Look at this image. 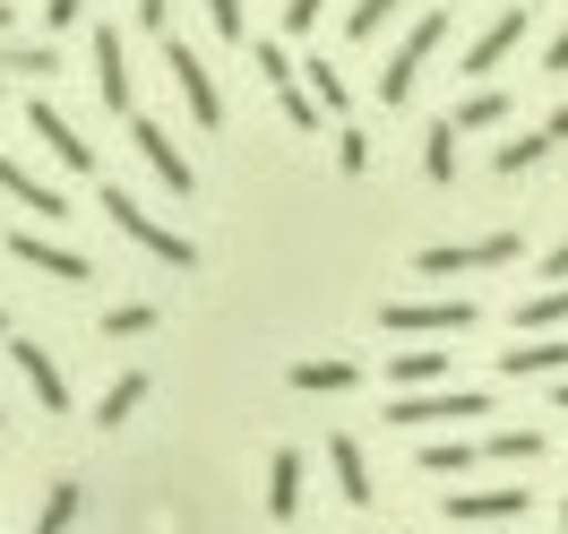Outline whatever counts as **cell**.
<instances>
[{
	"instance_id": "cell-43",
	"label": "cell",
	"mask_w": 568,
	"mask_h": 534,
	"mask_svg": "<svg viewBox=\"0 0 568 534\" xmlns=\"http://www.w3.org/2000/svg\"><path fill=\"white\" fill-rule=\"evenodd\" d=\"M0 27H9V0H0Z\"/></svg>"
},
{
	"instance_id": "cell-11",
	"label": "cell",
	"mask_w": 568,
	"mask_h": 534,
	"mask_svg": "<svg viewBox=\"0 0 568 534\" xmlns=\"http://www.w3.org/2000/svg\"><path fill=\"white\" fill-rule=\"evenodd\" d=\"M499 380H568V345H560V336H526V345H499Z\"/></svg>"
},
{
	"instance_id": "cell-32",
	"label": "cell",
	"mask_w": 568,
	"mask_h": 534,
	"mask_svg": "<svg viewBox=\"0 0 568 534\" xmlns=\"http://www.w3.org/2000/svg\"><path fill=\"white\" fill-rule=\"evenodd\" d=\"M146 328H155V311H146V302H121L104 320V336H146Z\"/></svg>"
},
{
	"instance_id": "cell-39",
	"label": "cell",
	"mask_w": 568,
	"mask_h": 534,
	"mask_svg": "<svg viewBox=\"0 0 568 534\" xmlns=\"http://www.w3.org/2000/svg\"><path fill=\"white\" fill-rule=\"evenodd\" d=\"M542 70H568V27H560L551 43H542Z\"/></svg>"
},
{
	"instance_id": "cell-15",
	"label": "cell",
	"mask_w": 568,
	"mask_h": 534,
	"mask_svg": "<svg viewBox=\"0 0 568 534\" xmlns=\"http://www.w3.org/2000/svg\"><path fill=\"white\" fill-rule=\"evenodd\" d=\"M0 190H9V199H18L27 215H70V199H61L52 181H36L27 164H9V155H0Z\"/></svg>"
},
{
	"instance_id": "cell-8",
	"label": "cell",
	"mask_w": 568,
	"mask_h": 534,
	"mask_svg": "<svg viewBox=\"0 0 568 534\" xmlns=\"http://www.w3.org/2000/svg\"><path fill=\"white\" fill-rule=\"evenodd\" d=\"M164 61H173V78H181V104H190V121H199V130H215V121H224V104H215L207 61H199V52H190L181 36H164Z\"/></svg>"
},
{
	"instance_id": "cell-14",
	"label": "cell",
	"mask_w": 568,
	"mask_h": 534,
	"mask_svg": "<svg viewBox=\"0 0 568 534\" xmlns=\"http://www.w3.org/2000/svg\"><path fill=\"white\" fill-rule=\"evenodd\" d=\"M267 517H276V526L302 517V449H276V457H267Z\"/></svg>"
},
{
	"instance_id": "cell-45",
	"label": "cell",
	"mask_w": 568,
	"mask_h": 534,
	"mask_svg": "<svg viewBox=\"0 0 568 534\" xmlns=\"http://www.w3.org/2000/svg\"><path fill=\"white\" fill-rule=\"evenodd\" d=\"M560 534H568V508H560Z\"/></svg>"
},
{
	"instance_id": "cell-4",
	"label": "cell",
	"mask_w": 568,
	"mask_h": 534,
	"mask_svg": "<svg viewBox=\"0 0 568 534\" xmlns=\"http://www.w3.org/2000/svg\"><path fill=\"white\" fill-rule=\"evenodd\" d=\"M517 233H483V242H448V250H423L414 259V276H474V268H508L517 259Z\"/></svg>"
},
{
	"instance_id": "cell-22",
	"label": "cell",
	"mask_w": 568,
	"mask_h": 534,
	"mask_svg": "<svg viewBox=\"0 0 568 534\" xmlns=\"http://www.w3.org/2000/svg\"><path fill=\"white\" fill-rule=\"evenodd\" d=\"M414 465H423V474H474V465H483V440H430Z\"/></svg>"
},
{
	"instance_id": "cell-18",
	"label": "cell",
	"mask_w": 568,
	"mask_h": 534,
	"mask_svg": "<svg viewBox=\"0 0 568 534\" xmlns=\"http://www.w3.org/2000/svg\"><path fill=\"white\" fill-rule=\"evenodd\" d=\"M439 371H448V345H405V354L388 362V380H396L405 396H423L430 380H439Z\"/></svg>"
},
{
	"instance_id": "cell-27",
	"label": "cell",
	"mask_w": 568,
	"mask_h": 534,
	"mask_svg": "<svg viewBox=\"0 0 568 534\" xmlns=\"http://www.w3.org/2000/svg\"><path fill=\"white\" fill-rule=\"evenodd\" d=\"M302 70H311V104L345 112V70H336V61H302Z\"/></svg>"
},
{
	"instance_id": "cell-3",
	"label": "cell",
	"mask_w": 568,
	"mask_h": 534,
	"mask_svg": "<svg viewBox=\"0 0 568 534\" xmlns=\"http://www.w3.org/2000/svg\"><path fill=\"white\" fill-rule=\"evenodd\" d=\"M474 414H491V396H483V389H430V396H396V405H388V423H396V431L474 423Z\"/></svg>"
},
{
	"instance_id": "cell-5",
	"label": "cell",
	"mask_w": 568,
	"mask_h": 534,
	"mask_svg": "<svg viewBox=\"0 0 568 534\" xmlns=\"http://www.w3.org/2000/svg\"><path fill=\"white\" fill-rule=\"evenodd\" d=\"M483 311L474 302H388L379 311V328H396V336H457V328H474Z\"/></svg>"
},
{
	"instance_id": "cell-1",
	"label": "cell",
	"mask_w": 568,
	"mask_h": 534,
	"mask_svg": "<svg viewBox=\"0 0 568 534\" xmlns=\"http://www.w3.org/2000/svg\"><path fill=\"white\" fill-rule=\"evenodd\" d=\"M439 36H448V9H423V18L405 27V43H396V61L379 70V95H388V104H405V95H414V78H423V61L439 52Z\"/></svg>"
},
{
	"instance_id": "cell-33",
	"label": "cell",
	"mask_w": 568,
	"mask_h": 534,
	"mask_svg": "<svg viewBox=\"0 0 568 534\" xmlns=\"http://www.w3.org/2000/svg\"><path fill=\"white\" fill-rule=\"evenodd\" d=\"M258 70H267V87H293V52H284V43H258Z\"/></svg>"
},
{
	"instance_id": "cell-44",
	"label": "cell",
	"mask_w": 568,
	"mask_h": 534,
	"mask_svg": "<svg viewBox=\"0 0 568 534\" xmlns=\"http://www.w3.org/2000/svg\"><path fill=\"white\" fill-rule=\"evenodd\" d=\"M0 336H9V311H0Z\"/></svg>"
},
{
	"instance_id": "cell-17",
	"label": "cell",
	"mask_w": 568,
	"mask_h": 534,
	"mask_svg": "<svg viewBox=\"0 0 568 534\" xmlns=\"http://www.w3.org/2000/svg\"><path fill=\"white\" fill-rule=\"evenodd\" d=\"M327 465H336V492L354 500V508H371V465H362V440H345V431H336V440H327Z\"/></svg>"
},
{
	"instance_id": "cell-12",
	"label": "cell",
	"mask_w": 568,
	"mask_h": 534,
	"mask_svg": "<svg viewBox=\"0 0 568 534\" xmlns=\"http://www.w3.org/2000/svg\"><path fill=\"white\" fill-rule=\"evenodd\" d=\"M517 43H526V9H499L491 27H483V36H474V52H465V78H491L499 61H508V52H517Z\"/></svg>"
},
{
	"instance_id": "cell-29",
	"label": "cell",
	"mask_w": 568,
	"mask_h": 534,
	"mask_svg": "<svg viewBox=\"0 0 568 534\" xmlns=\"http://www.w3.org/2000/svg\"><path fill=\"white\" fill-rule=\"evenodd\" d=\"M551 155V139L534 130V139H499V173H526V164H542Z\"/></svg>"
},
{
	"instance_id": "cell-36",
	"label": "cell",
	"mask_w": 568,
	"mask_h": 534,
	"mask_svg": "<svg viewBox=\"0 0 568 534\" xmlns=\"http://www.w3.org/2000/svg\"><path fill=\"white\" fill-rule=\"evenodd\" d=\"M207 18H215V36H233V43H242V27H250L242 0H207Z\"/></svg>"
},
{
	"instance_id": "cell-16",
	"label": "cell",
	"mask_w": 568,
	"mask_h": 534,
	"mask_svg": "<svg viewBox=\"0 0 568 534\" xmlns=\"http://www.w3.org/2000/svg\"><path fill=\"white\" fill-rule=\"evenodd\" d=\"M95 95L112 112H130V70H121V36L112 27H95Z\"/></svg>"
},
{
	"instance_id": "cell-41",
	"label": "cell",
	"mask_w": 568,
	"mask_h": 534,
	"mask_svg": "<svg viewBox=\"0 0 568 534\" xmlns=\"http://www.w3.org/2000/svg\"><path fill=\"white\" fill-rule=\"evenodd\" d=\"M542 139H551V147H560V139H568V104H560V112H551V121H542Z\"/></svg>"
},
{
	"instance_id": "cell-26",
	"label": "cell",
	"mask_w": 568,
	"mask_h": 534,
	"mask_svg": "<svg viewBox=\"0 0 568 534\" xmlns=\"http://www.w3.org/2000/svg\"><path fill=\"white\" fill-rule=\"evenodd\" d=\"M491 121H508V95H499V87H474L457 104V130H491Z\"/></svg>"
},
{
	"instance_id": "cell-6",
	"label": "cell",
	"mask_w": 568,
	"mask_h": 534,
	"mask_svg": "<svg viewBox=\"0 0 568 534\" xmlns=\"http://www.w3.org/2000/svg\"><path fill=\"white\" fill-rule=\"evenodd\" d=\"M9 259H18V268H36V276H61V285L95 276V259H87V250H70V242H43V233H27V224L9 233Z\"/></svg>"
},
{
	"instance_id": "cell-37",
	"label": "cell",
	"mask_w": 568,
	"mask_h": 534,
	"mask_svg": "<svg viewBox=\"0 0 568 534\" xmlns=\"http://www.w3.org/2000/svg\"><path fill=\"white\" fill-rule=\"evenodd\" d=\"M78 18H87V0H43V27H52V36H61V27H78Z\"/></svg>"
},
{
	"instance_id": "cell-10",
	"label": "cell",
	"mask_w": 568,
	"mask_h": 534,
	"mask_svg": "<svg viewBox=\"0 0 568 534\" xmlns=\"http://www.w3.org/2000/svg\"><path fill=\"white\" fill-rule=\"evenodd\" d=\"M9 362L27 371V389H36V405H43V414H70V389H61V362L43 354L36 336H9Z\"/></svg>"
},
{
	"instance_id": "cell-13",
	"label": "cell",
	"mask_w": 568,
	"mask_h": 534,
	"mask_svg": "<svg viewBox=\"0 0 568 534\" xmlns=\"http://www.w3.org/2000/svg\"><path fill=\"white\" fill-rule=\"evenodd\" d=\"M27 130H36V139L52 147L61 164H70V173H95V147L78 139V130H70V121H61V112H52V104H27Z\"/></svg>"
},
{
	"instance_id": "cell-19",
	"label": "cell",
	"mask_w": 568,
	"mask_h": 534,
	"mask_svg": "<svg viewBox=\"0 0 568 534\" xmlns=\"http://www.w3.org/2000/svg\"><path fill=\"white\" fill-rule=\"evenodd\" d=\"M508 320L526 328V336H551V328H568V285H542V293H526Z\"/></svg>"
},
{
	"instance_id": "cell-21",
	"label": "cell",
	"mask_w": 568,
	"mask_h": 534,
	"mask_svg": "<svg viewBox=\"0 0 568 534\" xmlns=\"http://www.w3.org/2000/svg\"><path fill=\"white\" fill-rule=\"evenodd\" d=\"M146 389H155L146 371H121V380H112V389H104V405H95V423H130V414H139V405H146Z\"/></svg>"
},
{
	"instance_id": "cell-2",
	"label": "cell",
	"mask_w": 568,
	"mask_h": 534,
	"mask_svg": "<svg viewBox=\"0 0 568 534\" xmlns=\"http://www.w3.org/2000/svg\"><path fill=\"white\" fill-rule=\"evenodd\" d=\"M104 215H112V224H121V233H130V242H139V250H155L164 268H199V250L181 242L173 224H155V215H146L139 199H130V190H104Z\"/></svg>"
},
{
	"instance_id": "cell-30",
	"label": "cell",
	"mask_w": 568,
	"mask_h": 534,
	"mask_svg": "<svg viewBox=\"0 0 568 534\" xmlns=\"http://www.w3.org/2000/svg\"><path fill=\"white\" fill-rule=\"evenodd\" d=\"M396 9H405V0H354V18H345V27H354V36L371 43V36H379V27L396 18Z\"/></svg>"
},
{
	"instance_id": "cell-38",
	"label": "cell",
	"mask_w": 568,
	"mask_h": 534,
	"mask_svg": "<svg viewBox=\"0 0 568 534\" xmlns=\"http://www.w3.org/2000/svg\"><path fill=\"white\" fill-rule=\"evenodd\" d=\"M164 18H173V0H139V27H146V36H164Z\"/></svg>"
},
{
	"instance_id": "cell-23",
	"label": "cell",
	"mask_w": 568,
	"mask_h": 534,
	"mask_svg": "<svg viewBox=\"0 0 568 534\" xmlns=\"http://www.w3.org/2000/svg\"><path fill=\"white\" fill-rule=\"evenodd\" d=\"M423 173H430V181H457V121H430V139H423Z\"/></svg>"
},
{
	"instance_id": "cell-28",
	"label": "cell",
	"mask_w": 568,
	"mask_h": 534,
	"mask_svg": "<svg viewBox=\"0 0 568 534\" xmlns=\"http://www.w3.org/2000/svg\"><path fill=\"white\" fill-rule=\"evenodd\" d=\"M70 517H78V483H52V500H43V517L27 534H70Z\"/></svg>"
},
{
	"instance_id": "cell-20",
	"label": "cell",
	"mask_w": 568,
	"mask_h": 534,
	"mask_svg": "<svg viewBox=\"0 0 568 534\" xmlns=\"http://www.w3.org/2000/svg\"><path fill=\"white\" fill-rule=\"evenodd\" d=\"M293 389L302 396H345V389H362V371L354 362H293Z\"/></svg>"
},
{
	"instance_id": "cell-34",
	"label": "cell",
	"mask_w": 568,
	"mask_h": 534,
	"mask_svg": "<svg viewBox=\"0 0 568 534\" xmlns=\"http://www.w3.org/2000/svg\"><path fill=\"white\" fill-rule=\"evenodd\" d=\"M336 164H345V173H362V164H371V139H362V130H336Z\"/></svg>"
},
{
	"instance_id": "cell-25",
	"label": "cell",
	"mask_w": 568,
	"mask_h": 534,
	"mask_svg": "<svg viewBox=\"0 0 568 534\" xmlns=\"http://www.w3.org/2000/svg\"><path fill=\"white\" fill-rule=\"evenodd\" d=\"M483 457H499V465H526V457H542V431H491V440H483Z\"/></svg>"
},
{
	"instance_id": "cell-9",
	"label": "cell",
	"mask_w": 568,
	"mask_h": 534,
	"mask_svg": "<svg viewBox=\"0 0 568 534\" xmlns=\"http://www.w3.org/2000/svg\"><path fill=\"white\" fill-rule=\"evenodd\" d=\"M534 492L526 483H491V492H448V517L457 526H491V517H526Z\"/></svg>"
},
{
	"instance_id": "cell-24",
	"label": "cell",
	"mask_w": 568,
	"mask_h": 534,
	"mask_svg": "<svg viewBox=\"0 0 568 534\" xmlns=\"http://www.w3.org/2000/svg\"><path fill=\"white\" fill-rule=\"evenodd\" d=\"M0 70H18V78H52V70H61V52H52V43H0Z\"/></svg>"
},
{
	"instance_id": "cell-35",
	"label": "cell",
	"mask_w": 568,
	"mask_h": 534,
	"mask_svg": "<svg viewBox=\"0 0 568 534\" xmlns=\"http://www.w3.org/2000/svg\"><path fill=\"white\" fill-rule=\"evenodd\" d=\"M320 9H327V0H284V36H311V27H320Z\"/></svg>"
},
{
	"instance_id": "cell-40",
	"label": "cell",
	"mask_w": 568,
	"mask_h": 534,
	"mask_svg": "<svg viewBox=\"0 0 568 534\" xmlns=\"http://www.w3.org/2000/svg\"><path fill=\"white\" fill-rule=\"evenodd\" d=\"M542 276H560V285H568V242H560V250H542Z\"/></svg>"
},
{
	"instance_id": "cell-31",
	"label": "cell",
	"mask_w": 568,
	"mask_h": 534,
	"mask_svg": "<svg viewBox=\"0 0 568 534\" xmlns=\"http://www.w3.org/2000/svg\"><path fill=\"white\" fill-rule=\"evenodd\" d=\"M276 104H284V121H293V130H302V139H311V130H320V104H311V95H302V87H276Z\"/></svg>"
},
{
	"instance_id": "cell-7",
	"label": "cell",
	"mask_w": 568,
	"mask_h": 534,
	"mask_svg": "<svg viewBox=\"0 0 568 534\" xmlns=\"http://www.w3.org/2000/svg\"><path fill=\"white\" fill-rule=\"evenodd\" d=\"M130 139H139L146 173H164V190H173V199H190V190H199V173H190V155H181V147L164 139V121H146V112H130Z\"/></svg>"
},
{
	"instance_id": "cell-42",
	"label": "cell",
	"mask_w": 568,
	"mask_h": 534,
	"mask_svg": "<svg viewBox=\"0 0 568 534\" xmlns=\"http://www.w3.org/2000/svg\"><path fill=\"white\" fill-rule=\"evenodd\" d=\"M551 396H560V414H568V380H560V389H551Z\"/></svg>"
}]
</instances>
